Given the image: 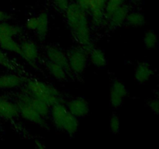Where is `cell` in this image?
Returning a JSON list of instances; mask_svg holds the SVG:
<instances>
[{
	"instance_id": "29",
	"label": "cell",
	"mask_w": 159,
	"mask_h": 149,
	"mask_svg": "<svg viewBox=\"0 0 159 149\" xmlns=\"http://www.w3.org/2000/svg\"><path fill=\"white\" fill-rule=\"evenodd\" d=\"M75 2L77 3L80 7H82L83 9H85V11H88L89 6L90 0H75Z\"/></svg>"
},
{
	"instance_id": "15",
	"label": "cell",
	"mask_w": 159,
	"mask_h": 149,
	"mask_svg": "<svg viewBox=\"0 0 159 149\" xmlns=\"http://www.w3.org/2000/svg\"><path fill=\"white\" fill-rule=\"evenodd\" d=\"M37 26L34 33L37 35L38 40H40V41H43L46 39L48 34V31H49V15L45 11H42L37 16Z\"/></svg>"
},
{
	"instance_id": "3",
	"label": "cell",
	"mask_w": 159,
	"mask_h": 149,
	"mask_svg": "<svg viewBox=\"0 0 159 149\" xmlns=\"http://www.w3.org/2000/svg\"><path fill=\"white\" fill-rule=\"evenodd\" d=\"M50 118L56 129L73 137L79 129V119L72 114L63 102L51 106Z\"/></svg>"
},
{
	"instance_id": "13",
	"label": "cell",
	"mask_w": 159,
	"mask_h": 149,
	"mask_svg": "<svg viewBox=\"0 0 159 149\" xmlns=\"http://www.w3.org/2000/svg\"><path fill=\"white\" fill-rule=\"evenodd\" d=\"M26 78L20 73H9L0 75V90L13 89L24 85Z\"/></svg>"
},
{
	"instance_id": "27",
	"label": "cell",
	"mask_w": 159,
	"mask_h": 149,
	"mask_svg": "<svg viewBox=\"0 0 159 149\" xmlns=\"http://www.w3.org/2000/svg\"><path fill=\"white\" fill-rule=\"evenodd\" d=\"M53 3H54V6L57 8V10H59L61 12H65L67 8L68 7L69 4L71 2L69 0H52Z\"/></svg>"
},
{
	"instance_id": "2",
	"label": "cell",
	"mask_w": 159,
	"mask_h": 149,
	"mask_svg": "<svg viewBox=\"0 0 159 149\" xmlns=\"http://www.w3.org/2000/svg\"><path fill=\"white\" fill-rule=\"evenodd\" d=\"M23 90L33 97L38 99L51 106L58 102H63L61 92L51 84L36 79H26Z\"/></svg>"
},
{
	"instance_id": "26",
	"label": "cell",
	"mask_w": 159,
	"mask_h": 149,
	"mask_svg": "<svg viewBox=\"0 0 159 149\" xmlns=\"http://www.w3.org/2000/svg\"><path fill=\"white\" fill-rule=\"evenodd\" d=\"M37 16H31L30 18H28L26 20V23H25V27L26 29L30 31H32V32H35L36 29H37Z\"/></svg>"
},
{
	"instance_id": "5",
	"label": "cell",
	"mask_w": 159,
	"mask_h": 149,
	"mask_svg": "<svg viewBox=\"0 0 159 149\" xmlns=\"http://www.w3.org/2000/svg\"><path fill=\"white\" fill-rule=\"evenodd\" d=\"M71 74L81 75L86 69L89 62V52L80 46L73 47L67 52Z\"/></svg>"
},
{
	"instance_id": "21",
	"label": "cell",
	"mask_w": 159,
	"mask_h": 149,
	"mask_svg": "<svg viewBox=\"0 0 159 149\" xmlns=\"http://www.w3.org/2000/svg\"><path fill=\"white\" fill-rule=\"evenodd\" d=\"M146 23L144 14L138 11H130L126 20V24L131 27H141Z\"/></svg>"
},
{
	"instance_id": "24",
	"label": "cell",
	"mask_w": 159,
	"mask_h": 149,
	"mask_svg": "<svg viewBox=\"0 0 159 149\" xmlns=\"http://www.w3.org/2000/svg\"><path fill=\"white\" fill-rule=\"evenodd\" d=\"M126 0H107V3H106L105 9V16L106 20L110 16L111 14H113L115 11L117 9H119L120 6L125 4Z\"/></svg>"
},
{
	"instance_id": "10",
	"label": "cell",
	"mask_w": 159,
	"mask_h": 149,
	"mask_svg": "<svg viewBox=\"0 0 159 149\" xmlns=\"http://www.w3.org/2000/svg\"><path fill=\"white\" fill-rule=\"evenodd\" d=\"M45 56L46 59L61 65L71 74L67 53H65L63 50L54 45H48L45 48Z\"/></svg>"
},
{
	"instance_id": "19",
	"label": "cell",
	"mask_w": 159,
	"mask_h": 149,
	"mask_svg": "<svg viewBox=\"0 0 159 149\" xmlns=\"http://www.w3.org/2000/svg\"><path fill=\"white\" fill-rule=\"evenodd\" d=\"M23 93H24V96L27 102L43 116L45 119H48L50 116V112H51V106L46 102H43V101L40 100L38 99L33 97L30 95L28 94L26 91L23 89Z\"/></svg>"
},
{
	"instance_id": "12",
	"label": "cell",
	"mask_w": 159,
	"mask_h": 149,
	"mask_svg": "<svg viewBox=\"0 0 159 149\" xmlns=\"http://www.w3.org/2000/svg\"><path fill=\"white\" fill-rule=\"evenodd\" d=\"M20 116L16 102L0 96V118L12 120Z\"/></svg>"
},
{
	"instance_id": "7",
	"label": "cell",
	"mask_w": 159,
	"mask_h": 149,
	"mask_svg": "<svg viewBox=\"0 0 159 149\" xmlns=\"http://www.w3.org/2000/svg\"><path fill=\"white\" fill-rule=\"evenodd\" d=\"M127 96L128 89L125 84L119 79L113 80L110 91V106L114 109H119L123 105L124 99Z\"/></svg>"
},
{
	"instance_id": "9",
	"label": "cell",
	"mask_w": 159,
	"mask_h": 149,
	"mask_svg": "<svg viewBox=\"0 0 159 149\" xmlns=\"http://www.w3.org/2000/svg\"><path fill=\"white\" fill-rule=\"evenodd\" d=\"M65 106L68 110L79 119L85 117L90 112L89 103L85 98L82 96H77L69 99Z\"/></svg>"
},
{
	"instance_id": "18",
	"label": "cell",
	"mask_w": 159,
	"mask_h": 149,
	"mask_svg": "<svg viewBox=\"0 0 159 149\" xmlns=\"http://www.w3.org/2000/svg\"><path fill=\"white\" fill-rule=\"evenodd\" d=\"M23 34V29L18 25L10 23L7 21L0 23V40L9 37H15Z\"/></svg>"
},
{
	"instance_id": "20",
	"label": "cell",
	"mask_w": 159,
	"mask_h": 149,
	"mask_svg": "<svg viewBox=\"0 0 159 149\" xmlns=\"http://www.w3.org/2000/svg\"><path fill=\"white\" fill-rule=\"evenodd\" d=\"M0 48L5 51L18 54L20 56L21 54V45L16 40L15 37H9L0 40Z\"/></svg>"
},
{
	"instance_id": "22",
	"label": "cell",
	"mask_w": 159,
	"mask_h": 149,
	"mask_svg": "<svg viewBox=\"0 0 159 149\" xmlns=\"http://www.w3.org/2000/svg\"><path fill=\"white\" fill-rule=\"evenodd\" d=\"M159 41L158 35L153 29L147 30L143 37V43L145 48L148 50H152L155 48Z\"/></svg>"
},
{
	"instance_id": "28",
	"label": "cell",
	"mask_w": 159,
	"mask_h": 149,
	"mask_svg": "<svg viewBox=\"0 0 159 149\" xmlns=\"http://www.w3.org/2000/svg\"><path fill=\"white\" fill-rule=\"evenodd\" d=\"M148 106L150 109L151 111L159 116V99L156 96L153 99H151L148 102Z\"/></svg>"
},
{
	"instance_id": "8",
	"label": "cell",
	"mask_w": 159,
	"mask_h": 149,
	"mask_svg": "<svg viewBox=\"0 0 159 149\" xmlns=\"http://www.w3.org/2000/svg\"><path fill=\"white\" fill-rule=\"evenodd\" d=\"M20 57L31 66H35L40 58V49L36 42L32 40H24L20 43Z\"/></svg>"
},
{
	"instance_id": "17",
	"label": "cell",
	"mask_w": 159,
	"mask_h": 149,
	"mask_svg": "<svg viewBox=\"0 0 159 149\" xmlns=\"http://www.w3.org/2000/svg\"><path fill=\"white\" fill-rule=\"evenodd\" d=\"M89 61L92 63V65L97 68H103L107 65V55L105 52L100 48H97L93 47L89 51Z\"/></svg>"
},
{
	"instance_id": "6",
	"label": "cell",
	"mask_w": 159,
	"mask_h": 149,
	"mask_svg": "<svg viewBox=\"0 0 159 149\" xmlns=\"http://www.w3.org/2000/svg\"><path fill=\"white\" fill-rule=\"evenodd\" d=\"M107 0H90L88 14L90 16V22L96 27L107 25V20L104 9Z\"/></svg>"
},
{
	"instance_id": "31",
	"label": "cell",
	"mask_w": 159,
	"mask_h": 149,
	"mask_svg": "<svg viewBox=\"0 0 159 149\" xmlns=\"http://www.w3.org/2000/svg\"><path fill=\"white\" fill-rule=\"evenodd\" d=\"M35 146L36 147H37V148L39 149H44L45 147H46L44 143H43L42 141H40V140H36Z\"/></svg>"
},
{
	"instance_id": "25",
	"label": "cell",
	"mask_w": 159,
	"mask_h": 149,
	"mask_svg": "<svg viewBox=\"0 0 159 149\" xmlns=\"http://www.w3.org/2000/svg\"><path fill=\"white\" fill-rule=\"evenodd\" d=\"M110 130L113 134H117L120 131V119L118 115L113 114L110 117Z\"/></svg>"
},
{
	"instance_id": "16",
	"label": "cell",
	"mask_w": 159,
	"mask_h": 149,
	"mask_svg": "<svg viewBox=\"0 0 159 149\" xmlns=\"http://www.w3.org/2000/svg\"><path fill=\"white\" fill-rule=\"evenodd\" d=\"M44 66L48 72L50 74V75L53 79L59 81V82L66 81L68 79V75L70 74L63 67L52 61H50L48 59H45Z\"/></svg>"
},
{
	"instance_id": "1",
	"label": "cell",
	"mask_w": 159,
	"mask_h": 149,
	"mask_svg": "<svg viewBox=\"0 0 159 149\" xmlns=\"http://www.w3.org/2000/svg\"><path fill=\"white\" fill-rule=\"evenodd\" d=\"M65 18L71 36L78 45L87 51L93 47V35L88 12L76 2H71L65 11Z\"/></svg>"
},
{
	"instance_id": "34",
	"label": "cell",
	"mask_w": 159,
	"mask_h": 149,
	"mask_svg": "<svg viewBox=\"0 0 159 149\" xmlns=\"http://www.w3.org/2000/svg\"><path fill=\"white\" fill-rule=\"evenodd\" d=\"M156 97L158 98V99H159V93H157V95H156Z\"/></svg>"
},
{
	"instance_id": "14",
	"label": "cell",
	"mask_w": 159,
	"mask_h": 149,
	"mask_svg": "<svg viewBox=\"0 0 159 149\" xmlns=\"http://www.w3.org/2000/svg\"><path fill=\"white\" fill-rule=\"evenodd\" d=\"M153 74V68L150 64L146 61L140 62L134 69V79L140 84H144L148 82Z\"/></svg>"
},
{
	"instance_id": "4",
	"label": "cell",
	"mask_w": 159,
	"mask_h": 149,
	"mask_svg": "<svg viewBox=\"0 0 159 149\" xmlns=\"http://www.w3.org/2000/svg\"><path fill=\"white\" fill-rule=\"evenodd\" d=\"M19 109L20 116L25 120L32 124L38 125L43 128H48L47 119L43 118L26 99L23 91L20 92L17 95L16 100Z\"/></svg>"
},
{
	"instance_id": "32",
	"label": "cell",
	"mask_w": 159,
	"mask_h": 149,
	"mask_svg": "<svg viewBox=\"0 0 159 149\" xmlns=\"http://www.w3.org/2000/svg\"><path fill=\"white\" fill-rule=\"evenodd\" d=\"M130 1L132 2H134V3H137V2H138L140 0H130Z\"/></svg>"
},
{
	"instance_id": "30",
	"label": "cell",
	"mask_w": 159,
	"mask_h": 149,
	"mask_svg": "<svg viewBox=\"0 0 159 149\" xmlns=\"http://www.w3.org/2000/svg\"><path fill=\"white\" fill-rule=\"evenodd\" d=\"M9 18H10V16L7 12L0 9V23L3 21H7L8 20H9Z\"/></svg>"
},
{
	"instance_id": "33",
	"label": "cell",
	"mask_w": 159,
	"mask_h": 149,
	"mask_svg": "<svg viewBox=\"0 0 159 149\" xmlns=\"http://www.w3.org/2000/svg\"><path fill=\"white\" fill-rule=\"evenodd\" d=\"M157 93H159V84L158 85V89H157Z\"/></svg>"
},
{
	"instance_id": "11",
	"label": "cell",
	"mask_w": 159,
	"mask_h": 149,
	"mask_svg": "<svg viewBox=\"0 0 159 149\" xmlns=\"http://www.w3.org/2000/svg\"><path fill=\"white\" fill-rule=\"evenodd\" d=\"M130 12V6L125 3L107 19V25L111 29L120 27L122 25L125 24L127 17Z\"/></svg>"
},
{
	"instance_id": "23",
	"label": "cell",
	"mask_w": 159,
	"mask_h": 149,
	"mask_svg": "<svg viewBox=\"0 0 159 149\" xmlns=\"http://www.w3.org/2000/svg\"><path fill=\"white\" fill-rule=\"evenodd\" d=\"M4 51L2 48H0V66L7 68L10 71L20 73L21 71V68H20L19 65L15 62L12 61Z\"/></svg>"
}]
</instances>
